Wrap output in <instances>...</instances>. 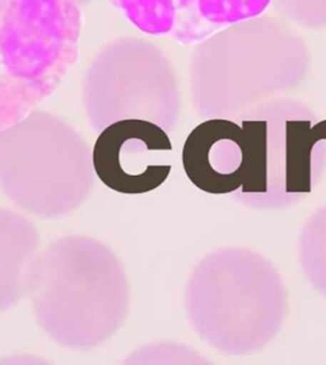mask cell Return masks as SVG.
I'll return each mask as SVG.
<instances>
[{
	"label": "cell",
	"instance_id": "6da1fadb",
	"mask_svg": "<svg viewBox=\"0 0 326 365\" xmlns=\"http://www.w3.org/2000/svg\"><path fill=\"white\" fill-rule=\"evenodd\" d=\"M27 297L42 331L73 350L113 337L131 303L124 266L105 243L88 236L61 237L39 254Z\"/></svg>",
	"mask_w": 326,
	"mask_h": 365
},
{
	"label": "cell",
	"instance_id": "7a4b0ae2",
	"mask_svg": "<svg viewBox=\"0 0 326 365\" xmlns=\"http://www.w3.org/2000/svg\"><path fill=\"white\" fill-rule=\"evenodd\" d=\"M92 150L66 120L34 110L0 129V192L22 212L66 217L95 185Z\"/></svg>",
	"mask_w": 326,
	"mask_h": 365
},
{
	"label": "cell",
	"instance_id": "3957f363",
	"mask_svg": "<svg viewBox=\"0 0 326 365\" xmlns=\"http://www.w3.org/2000/svg\"><path fill=\"white\" fill-rule=\"evenodd\" d=\"M78 0H0V129L48 100L79 56Z\"/></svg>",
	"mask_w": 326,
	"mask_h": 365
},
{
	"label": "cell",
	"instance_id": "277c9868",
	"mask_svg": "<svg viewBox=\"0 0 326 365\" xmlns=\"http://www.w3.org/2000/svg\"><path fill=\"white\" fill-rule=\"evenodd\" d=\"M245 251L220 248L207 255L190 274L185 290L193 329L222 353L256 351L277 335L283 319L285 289L277 271L258 256L245 275Z\"/></svg>",
	"mask_w": 326,
	"mask_h": 365
},
{
	"label": "cell",
	"instance_id": "5b68a950",
	"mask_svg": "<svg viewBox=\"0 0 326 365\" xmlns=\"http://www.w3.org/2000/svg\"><path fill=\"white\" fill-rule=\"evenodd\" d=\"M82 101L96 133L131 118L171 133L181 106L178 78L166 53L136 36L115 38L96 53L84 71Z\"/></svg>",
	"mask_w": 326,
	"mask_h": 365
},
{
	"label": "cell",
	"instance_id": "8992f818",
	"mask_svg": "<svg viewBox=\"0 0 326 365\" xmlns=\"http://www.w3.org/2000/svg\"><path fill=\"white\" fill-rule=\"evenodd\" d=\"M269 123L207 118L183 147V167L195 187L210 195H265L269 191Z\"/></svg>",
	"mask_w": 326,
	"mask_h": 365
},
{
	"label": "cell",
	"instance_id": "52a82bcc",
	"mask_svg": "<svg viewBox=\"0 0 326 365\" xmlns=\"http://www.w3.org/2000/svg\"><path fill=\"white\" fill-rule=\"evenodd\" d=\"M172 143L160 125L120 120L97 136L92 160L96 176L118 194L143 195L158 189L171 173Z\"/></svg>",
	"mask_w": 326,
	"mask_h": 365
},
{
	"label": "cell",
	"instance_id": "ba28073f",
	"mask_svg": "<svg viewBox=\"0 0 326 365\" xmlns=\"http://www.w3.org/2000/svg\"><path fill=\"white\" fill-rule=\"evenodd\" d=\"M40 254V235L30 219L0 207V313L29 294L31 274Z\"/></svg>",
	"mask_w": 326,
	"mask_h": 365
},
{
	"label": "cell",
	"instance_id": "9c48e42d",
	"mask_svg": "<svg viewBox=\"0 0 326 365\" xmlns=\"http://www.w3.org/2000/svg\"><path fill=\"white\" fill-rule=\"evenodd\" d=\"M325 120L311 124L309 120H288L285 125V191L310 194L312 189L315 150L325 147Z\"/></svg>",
	"mask_w": 326,
	"mask_h": 365
},
{
	"label": "cell",
	"instance_id": "30bf717a",
	"mask_svg": "<svg viewBox=\"0 0 326 365\" xmlns=\"http://www.w3.org/2000/svg\"><path fill=\"white\" fill-rule=\"evenodd\" d=\"M302 269L315 289L326 297V207L315 212L301 236Z\"/></svg>",
	"mask_w": 326,
	"mask_h": 365
},
{
	"label": "cell",
	"instance_id": "8fae6325",
	"mask_svg": "<svg viewBox=\"0 0 326 365\" xmlns=\"http://www.w3.org/2000/svg\"><path fill=\"white\" fill-rule=\"evenodd\" d=\"M89 1H91V0H78V3H79L82 6H86V4H88Z\"/></svg>",
	"mask_w": 326,
	"mask_h": 365
}]
</instances>
